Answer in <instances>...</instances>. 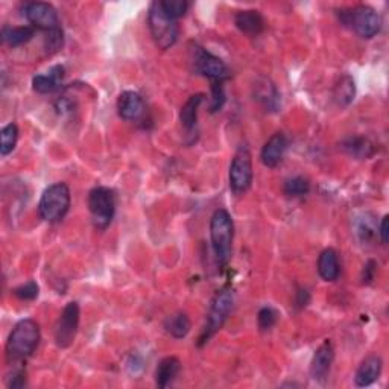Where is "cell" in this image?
<instances>
[{
	"label": "cell",
	"instance_id": "1f68e13d",
	"mask_svg": "<svg viewBox=\"0 0 389 389\" xmlns=\"http://www.w3.org/2000/svg\"><path fill=\"white\" fill-rule=\"evenodd\" d=\"M225 90L222 83H213L211 84V104H210V111L216 113L224 107L225 104Z\"/></svg>",
	"mask_w": 389,
	"mask_h": 389
},
{
	"label": "cell",
	"instance_id": "4316f807",
	"mask_svg": "<svg viewBox=\"0 0 389 389\" xmlns=\"http://www.w3.org/2000/svg\"><path fill=\"white\" fill-rule=\"evenodd\" d=\"M283 192L288 197L292 198H298V197H304L309 192H311V183H309L304 176H292V178L285 181V185H283Z\"/></svg>",
	"mask_w": 389,
	"mask_h": 389
},
{
	"label": "cell",
	"instance_id": "2e32d148",
	"mask_svg": "<svg viewBox=\"0 0 389 389\" xmlns=\"http://www.w3.org/2000/svg\"><path fill=\"white\" fill-rule=\"evenodd\" d=\"M382 368H383L382 358L377 355L367 356L364 360H362V364L356 371V376H355L356 385L360 388L373 385L374 382H377L380 374H382Z\"/></svg>",
	"mask_w": 389,
	"mask_h": 389
},
{
	"label": "cell",
	"instance_id": "f1b7e54d",
	"mask_svg": "<svg viewBox=\"0 0 389 389\" xmlns=\"http://www.w3.org/2000/svg\"><path fill=\"white\" fill-rule=\"evenodd\" d=\"M64 44V34L63 29H55V31H50L46 32V37H44V49L49 55H54L57 52L63 48Z\"/></svg>",
	"mask_w": 389,
	"mask_h": 389
},
{
	"label": "cell",
	"instance_id": "484cf974",
	"mask_svg": "<svg viewBox=\"0 0 389 389\" xmlns=\"http://www.w3.org/2000/svg\"><path fill=\"white\" fill-rule=\"evenodd\" d=\"M17 140H19V128L15 123H8L0 132V154L3 157L10 155L14 151Z\"/></svg>",
	"mask_w": 389,
	"mask_h": 389
},
{
	"label": "cell",
	"instance_id": "ffe728a7",
	"mask_svg": "<svg viewBox=\"0 0 389 389\" xmlns=\"http://www.w3.org/2000/svg\"><path fill=\"white\" fill-rule=\"evenodd\" d=\"M181 371V362L178 358L169 356L164 358L157 367L155 371V383L158 388H167L174 383V380L178 377Z\"/></svg>",
	"mask_w": 389,
	"mask_h": 389
},
{
	"label": "cell",
	"instance_id": "8fae6325",
	"mask_svg": "<svg viewBox=\"0 0 389 389\" xmlns=\"http://www.w3.org/2000/svg\"><path fill=\"white\" fill-rule=\"evenodd\" d=\"M79 316H81V311H79L78 303H67L55 325V341L59 348H69L73 344L79 327Z\"/></svg>",
	"mask_w": 389,
	"mask_h": 389
},
{
	"label": "cell",
	"instance_id": "5b68a950",
	"mask_svg": "<svg viewBox=\"0 0 389 389\" xmlns=\"http://www.w3.org/2000/svg\"><path fill=\"white\" fill-rule=\"evenodd\" d=\"M339 20L344 26H348L360 38H373L382 28V19L374 8L359 5L351 10L339 11Z\"/></svg>",
	"mask_w": 389,
	"mask_h": 389
},
{
	"label": "cell",
	"instance_id": "e0dca14e",
	"mask_svg": "<svg viewBox=\"0 0 389 389\" xmlns=\"http://www.w3.org/2000/svg\"><path fill=\"white\" fill-rule=\"evenodd\" d=\"M64 67L63 66H54L48 73L37 75L32 79V88L40 94H49L57 92L63 84L64 79Z\"/></svg>",
	"mask_w": 389,
	"mask_h": 389
},
{
	"label": "cell",
	"instance_id": "8992f818",
	"mask_svg": "<svg viewBox=\"0 0 389 389\" xmlns=\"http://www.w3.org/2000/svg\"><path fill=\"white\" fill-rule=\"evenodd\" d=\"M233 304H234V294L232 289L225 288L216 292V295L213 297V299H211V304L207 313V323L199 338V346L206 344L211 336L222 329V325L225 324L229 313L233 311Z\"/></svg>",
	"mask_w": 389,
	"mask_h": 389
},
{
	"label": "cell",
	"instance_id": "277c9868",
	"mask_svg": "<svg viewBox=\"0 0 389 389\" xmlns=\"http://www.w3.org/2000/svg\"><path fill=\"white\" fill-rule=\"evenodd\" d=\"M148 26L158 49H171L176 40H178V20H175L171 15L166 14L160 2H154L151 8H149Z\"/></svg>",
	"mask_w": 389,
	"mask_h": 389
},
{
	"label": "cell",
	"instance_id": "7a4b0ae2",
	"mask_svg": "<svg viewBox=\"0 0 389 389\" xmlns=\"http://www.w3.org/2000/svg\"><path fill=\"white\" fill-rule=\"evenodd\" d=\"M210 239L211 248L220 264H227L232 260L234 224L233 218L225 208L216 210L210 219Z\"/></svg>",
	"mask_w": 389,
	"mask_h": 389
},
{
	"label": "cell",
	"instance_id": "d4e9b609",
	"mask_svg": "<svg viewBox=\"0 0 389 389\" xmlns=\"http://www.w3.org/2000/svg\"><path fill=\"white\" fill-rule=\"evenodd\" d=\"M164 329H166L167 333L172 336V338L183 339L189 334V332L192 329V323H190L188 315L183 313V312H178V313H174V315L166 318Z\"/></svg>",
	"mask_w": 389,
	"mask_h": 389
},
{
	"label": "cell",
	"instance_id": "3957f363",
	"mask_svg": "<svg viewBox=\"0 0 389 389\" xmlns=\"http://www.w3.org/2000/svg\"><path fill=\"white\" fill-rule=\"evenodd\" d=\"M70 202H72V197H70L69 185L66 183H55L41 193L38 215L49 224L59 222L69 213Z\"/></svg>",
	"mask_w": 389,
	"mask_h": 389
},
{
	"label": "cell",
	"instance_id": "83f0119b",
	"mask_svg": "<svg viewBox=\"0 0 389 389\" xmlns=\"http://www.w3.org/2000/svg\"><path fill=\"white\" fill-rule=\"evenodd\" d=\"M160 3L164 13L171 15L175 20H178L183 15H185L190 6V3L185 2V0H160Z\"/></svg>",
	"mask_w": 389,
	"mask_h": 389
},
{
	"label": "cell",
	"instance_id": "d590c367",
	"mask_svg": "<svg viewBox=\"0 0 389 389\" xmlns=\"http://www.w3.org/2000/svg\"><path fill=\"white\" fill-rule=\"evenodd\" d=\"M26 385V373L23 369H17L13 373V377H11V382L8 383V388H23Z\"/></svg>",
	"mask_w": 389,
	"mask_h": 389
},
{
	"label": "cell",
	"instance_id": "6da1fadb",
	"mask_svg": "<svg viewBox=\"0 0 389 389\" xmlns=\"http://www.w3.org/2000/svg\"><path fill=\"white\" fill-rule=\"evenodd\" d=\"M41 339L40 325L34 320H22L15 324L6 342V359L10 364L32 356Z\"/></svg>",
	"mask_w": 389,
	"mask_h": 389
},
{
	"label": "cell",
	"instance_id": "cb8c5ba5",
	"mask_svg": "<svg viewBox=\"0 0 389 389\" xmlns=\"http://www.w3.org/2000/svg\"><path fill=\"white\" fill-rule=\"evenodd\" d=\"M34 34L35 29L32 26H15V28H13V26H3L2 41L8 44V46L17 48L31 41L34 38Z\"/></svg>",
	"mask_w": 389,
	"mask_h": 389
},
{
	"label": "cell",
	"instance_id": "f546056e",
	"mask_svg": "<svg viewBox=\"0 0 389 389\" xmlns=\"http://www.w3.org/2000/svg\"><path fill=\"white\" fill-rule=\"evenodd\" d=\"M38 294H40V288L37 283L32 280L14 289V295L19 299H22V302H32V299L38 297Z\"/></svg>",
	"mask_w": 389,
	"mask_h": 389
},
{
	"label": "cell",
	"instance_id": "d6a6232c",
	"mask_svg": "<svg viewBox=\"0 0 389 389\" xmlns=\"http://www.w3.org/2000/svg\"><path fill=\"white\" fill-rule=\"evenodd\" d=\"M374 232H376V225H374L373 220L368 219L367 216H365V220L362 219L359 225H358V234L360 236V239L364 242L371 241V239H373V236H374Z\"/></svg>",
	"mask_w": 389,
	"mask_h": 389
},
{
	"label": "cell",
	"instance_id": "74e56055",
	"mask_svg": "<svg viewBox=\"0 0 389 389\" xmlns=\"http://www.w3.org/2000/svg\"><path fill=\"white\" fill-rule=\"evenodd\" d=\"M309 299H311V297H309V292L302 289L298 292V298H297V304L298 307H306L307 303H309Z\"/></svg>",
	"mask_w": 389,
	"mask_h": 389
},
{
	"label": "cell",
	"instance_id": "8d00e7d4",
	"mask_svg": "<svg viewBox=\"0 0 389 389\" xmlns=\"http://www.w3.org/2000/svg\"><path fill=\"white\" fill-rule=\"evenodd\" d=\"M379 236H380V241H382V243L386 245L389 241V216L388 215H385L382 218V222H380V228H379Z\"/></svg>",
	"mask_w": 389,
	"mask_h": 389
},
{
	"label": "cell",
	"instance_id": "5bb4252c",
	"mask_svg": "<svg viewBox=\"0 0 389 389\" xmlns=\"http://www.w3.org/2000/svg\"><path fill=\"white\" fill-rule=\"evenodd\" d=\"M254 99L269 113H276L281 107L280 93L277 90V87L274 85L269 79H260V81L255 83Z\"/></svg>",
	"mask_w": 389,
	"mask_h": 389
},
{
	"label": "cell",
	"instance_id": "9a60e30c",
	"mask_svg": "<svg viewBox=\"0 0 389 389\" xmlns=\"http://www.w3.org/2000/svg\"><path fill=\"white\" fill-rule=\"evenodd\" d=\"M334 359V350L330 341H325L321 344L320 348L315 351L312 364H311V374L315 380H324L330 373V368Z\"/></svg>",
	"mask_w": 389,
	"mask_h": 389
},
{
	"label": "cell",
	"instance_id": "e575fe53",
	"mask_svg": "<svg viewBox=\"0 0 389 389\" xmlns=\"http://www.w3.org/2000/svg\"><path fill=\"white\" fill-rule=\"evenodd\" d=\"M75 104L73 101L67 99V97H59V99L55 102V110L61 114V116H67V114H72L75 110Z\"/></svg>",
	"mask_w": 389,
	"mask_h": 389
},
{
	"label": "cell",
	"instance_id": "d6986e66",
	"mask_svg": "<svg viewBox=\"0 0 389 389\" xmlns=\"http://www.w3.org/2000/svg\"><path fill=\"white\" fill-rule=\"evenodd\" d=\"M202 102H204V94L198 93V94L190 96L181 107L180 120H181L183 128L185 129V132H188V136L193 134V131L197 129L198 111H199V107H201Z\"/></svg>",
	"mask_w": 389,
	"mask_h": 389
},
{
	"label": "cell",
	"instance_id": "52a82bcc",
	"mask_svg": "<svg viewBox=\"0 0 389 389\" xmlns=\"http://www.w3.org/2000/svg\"><path fill=\"white\" fill-rule=\"evenodd\" d=\"M88 211L97 229H105L116 213V194L108 188H94L88 193Z\"/></svg>",
	"mask_w": 389,
	"mask_h": 389
},
{
	"label": "cell",
	"instance_id": "836d02e7",
	"mask_svg": "<svg viewBox=\"0 0 389 389\" xmlns=\"http://www.w3.org/2000/svg\"><path fill=\"white\" fill-rule=\"evenodd\" d=\"M376 271H377V263L374 260H368L364 267V271H362V283L364 285H369L373 283L374 277H376Z\"/></svg>",
	"mask_w": 389,
	"mask_h": 389
},
{
	"label": "cell",
	"instance_id": "4dcf8cb0",
	"mask_svg": "<svg viewBox=\"0 0 389 389\" xmlns=\"http://www.w3.org/2000/svg\"><path fill=\"white\" fill-rule=\"evenodd\" d=\"M277 323V312L272 307H263L257 315V324L262 332L271 330Z\"/></svg>",
	"mask_w": 389,
	"mask_h": 389
},
{
	"label": "cell",
	"instance_id": "ba28073f",
	"mask_svg": "<svg viewBox=\"0 0 389 389\" xmlns=\"http://www.w3.org/2000/svg\"><path fill=\"white\" fill-rule=\"evenodd\" d=\"M192 63L199 75L211 79L213 83H224L229 78V70L224 61L197 44L192 49Z\"/></svg>",
	"mask_w": 389,
	"mask_h": 389
},
{
	"label": "cell",
	"instance_id": "4fadbf2b",
	"mask_svg": "<svg viewBox=\"0 0 389 389\" xmlns=\"http://www.w3.org/2000/svg\"><path fill=\"white\" fill-rule=\"evenodd\" d=\"M286 149H288L286 136L283 134V132H276V134H272L262 148V154H260L262 163L267 167L274 169V167H277L283 160V155H285Z\"/></svg>",
	"mask_w": 389,
	"mask_h": 389
},
{
	"label": "cell",
	"instance_id": "ac0fdd59",
	"mask_svg": "<svg viewBox=\"0 0 389 389\" xmlns=\"http://www.w3.org/2000/svg\"><path fill=\"white\" fill-rule=\"evenodd\" d=\"M234 23L239 31L246 35H251V37L260 35L264 31V26H267L263 15L255 10L239 11L234 17Z\"/></svg>",
	"mask_w": 389,
	"mask_h": 389
},
{
	"label": "cell",
	"instance_id": "9c48e42d",
	"mask_svg": "<svg viewBox=\"0 0 389 389\" xmlns=\"http://www.w3.org/2000/svg\"><path fill=\"white\" fill-rule=\"evenodd\" d=\"M22 13L34 29H40L44 34L59 29V15L50 3L46 2H26Z\"/></svg>",
	"mask_w": 389,
	"mask_h": 389
},
{
	"label": "cell",
	"instance_id": "30bf717a",
	"mask_svg": "<svg viewBox=\"0 0 389 389\" xmlns=\"http://www.w3.org/2000/svg\"><path fill=\"white\" fill-rule=\"evenodd\" d=\"M253 160L248 149L241 148L229 166V188L236 194H242L251 188Z\"/></svg>",
	"mask_w": 389,
	"mask_h": 389
},
{
	"label": "cell",
	"instance_id": "603a6c76",
	"mask_svg": "<svg viewBox=\"0 0 389 389\" xmlns=\"http://www.w3.org/2000/svg\"><path fill=\"white\" fill-rule=\"evenodd\" d=\"M355 96H356L355 79H353L350 75H344L342 78H339V81L336 83L333 88L334 102L338 104L339 107L346 108L353 101H355Z\"/></svg>",
	"mask_w": 389,
	"mask_h": 389
},
{
	"label": "cell",
	"instance_id": "7c38bea8",
	"mask_svg": "<svg viewBox=\"0 0 389 389\" xmlns=\"http://www.w3.org/2000/svg\"><path fill=\"white\" fill-rule=\"evenodd\" d=\"M146 111V105L143 97H141L137 92L127 90L120 93L118 99V113L123 120L134 122L143 118Z\"/></svg>",
	"mask_w": 389,
	"mask_h": 389
},
{
	"label": "cell",
	"instance_id": "44dd1931",
	"mask_svg": "<svg viewBox=\"0 0 389 389\" xmlns=\"http://www.w3.org/2000/svg\"><path fill=\"white\" fill-rule=\"evenodd\" d=\"M339 259L338 253L333 248H327L320 254L318 259V274L324 281H334L339 277Z\"/></svg>",
	"mask_w": 389,
	"mask_h": 389
},
{
	"label": "cell",
	"instance_id": "7402d4cb",
	"mask_svg": "<svg viewBox=\"0 0 389 389\" xmlns=\"http://www.w3.org/2000/svg\"><path fill=\"white\" fill-rule=\"evenodd\" d=\"M341 149L351 157L360 158V160H364V158H369L374 154L373 143H371L368 139L359 137V136H350L347 139H344L341 141Z\"/></svg>",
	"mask_w": 389,
	"mask_h": 389
}]
</instances>
